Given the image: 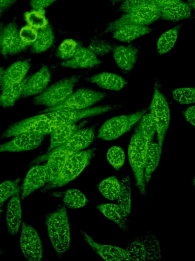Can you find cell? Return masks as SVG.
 I'll use <instances>...</instances> for the list:
<instances>
[{"mask_svg":"<svg viewBox=\"0 0 195 261\" xmlns=\"http://www.w3.org/2000/svg\"><path fill=\"white\" fill-rule=\"evenodd\" d=\"M45 223L49 237L57 256L62 257L71 245V228L67 207L64 204L48 213Z\"/></svg>","mask_w":195,"mask_h":261,"instance_id":"6da1fadb","label":"cell"},{"mask_svg":"<svg viewBox=\"0 0 195 261\" xmlns=\"http://www.w3.org/2000/svg\"><path fill=\"white\" fill-rule=\"evenodd\" d=\"M160 10L156 4L150 2L127 13L105 25L104 34L112 33L119 28L127 24L148 25L160 18Z\"/></svg>","mask_w":195,"mask_h":261,"instance_id":"7a4b0ae2","label":"cell"},{"mask_svg":"<svg viewBox=\"0 0 195 261\" xmlns=\"http://www.w3.org/2000/svg\"><path fill=\"white\" fill-rule=\"evenodd\" d=\"M150 142L135 132L132 136L128 148L129 164L136 181V186L142 196L146 195L144 170L149 143Z\"/></svg>","mask_w":195,"mask_h":261,"instance_id":"3957f363","label":"cell"},{"mask_svg":"<svg viewBox=\"0 0 195 261\" xmlns=\"http://www.w3.org/2000/svg\"><path fill=\"white\" fill-rule=\"evenodd\" d=\"M81 77V74L75 75L57 81L35 97L32 103L48 108L60 105L72 93Z\"/></svg>","mask_w":195,"mask_h":261,"instance_id":"277c9868","label":"cell"},{"mask_svg":"<svg viewBox=\"0 0 195 261\" xmlns=\"http://www.w3.org/2000/svg\"><path fill=\"white\" fill-rule=\"evenodd\" d=\"M58 125L59 124L51 120L44 113L13 123L2 133L0 138H10L24 133L45 136L50 134Z\"/></svg>","mask_w":195,"mask_h":261,"instance_id":"5b68a950","label":"cell"},{"mask_svg":"<svg viewBox=\"0 0 195 261\" xmlns=\"http://www.w3.org/2000/svg\"><path fill=\"white\" fill-rule=\"evenodd\" d=\"M95 148L71 153L67 158L62 171L50 189L62 187L76 178L88 165L96 153Z\"/></svg>","mask_w":195,"mask_h":261,"instance_id":"8992f818","label":"cell"},{"mask_svg":"<svg viewBox=\"0 0 195 261\" xmlns=\"http://www.w3.org/2000/svg\"><path fill=\"white\" fill-rule=\"evenodd\" d=\"M150 109L156 126L158 144L162 149L170 124V114L168 103L160 90L159 84L157 81L154 82V93Z\"/></svg>","mask_w":195,"mask_h":261,"instance_id":"52a82bcc","label":"cell"},{"mask_svg":"<svg viewBox=\"0 0 195 261\" xmlns=\"http://www.w3.org/2000/svg\"><path fill=\"white\" fill-rule=\"evenodd\" d=\"M143 109L128 115H121L110 118L100 127L98 137L105 141L115 140L125 133L137 123L146 113Z\"/></svg>","mask_w":195,"mask_h":261,"instance_id":"ba28073f","label":"cell"},{"mask_svg":"<svg viewBox=\"0 0 195 261\" xmlns=\"http://www.w3.org/2000/svg\"><path fill=\"white\" fill-rule=\"evenodd\" d=\"M119 105H103L85 109H61L45 113L52 121L60 125L76 123L84 118L99 115L117 109Z\"/></svg>","mask_w":195,"mask_h":261,"instance_id":"9c48e42d","label":"cell"},{"mask_svg":"<svg viewBox=\"0 0 195 261\" xmlns=\"http://www.w3.org/2000/svg\"><path fill=\"white\" fill-rule=\"evenodd\" d=\"M106 96V93L100 91L87 88L79 89L72 92L62 103L55 107L47 108L43 112L46 113L61 109H85L102 100Z\"/></svg>","mask_w":195,"mask_h":261,"instance_id":"30bf717a","label":"cell"},{"mask_svg":"<svg viewBox=\"0 0 195 261\" xmlns=\"http://www.w3.org/2000/svg\"><path fill=\"white\" fill-rule=\"evenodd\" d=\"M23 256L30 261H40L44 256V249L37 230L26 222H22L20 239Z\"/></svg>","mask_w":195,"mask_h":261,"instance_id":"8fae6325","label":"cell"},{"mask_svg":"<svg viewBox=\"0 0 195 261\" xmlns=\"http://www.w3.org/2000/svg\"><path fill=\"white\" fill-rule=\"evenodd\" d=\"M72 152H73L52 149L33 161L32 164L39 163L47 160L45 164L48 173V182L44 190H50V187L55 182L62 171L67 158Z\"/></svg>","mask_w":195,"mask_h":261,"instance_id":"7c38bea8","label":"cell"},{"mask_svg":"<svg viewBox=\"0 0 195 261\" xmlns=\"http://www.w3.org/2000/svg\"><path fill=\"white\" fill-rule=\"evenodd\" d=\"M27 47L20 39L18 25L15 20L4 27L0 41V51L4 57L17 54Z\"/></svg>","mask_w":195,"mask_h":261,"instance_id":"4fadbf2b","label":"cell"},{"mask_svg":"<svg viewBox=\"0 0 195 261\" xmlns=\"http://www.w3.org/2000/svg\"><path fill=\"white\" fill-rule=\"evenodd\" d=\"M44 135L30 133L18 134L0 145V152H21L34 149L43 142Z\"/></svg>","mask_w":195,"mask_h":261,"instance_id":"5bb4252c","label":"cell"},{"mask_svg":"<svg viewBox=\"0 0 195 261\" xmlns=\"http://www.w3.org/2000/svg\"><path fill=\"white\" fill-rule=\"evenodd\" d=\"M48 182L46 164L36 165L27 173L21 187V199H24L35 190L43 187Z\"/></svg>","mask_w":195,"mask_h":261,"instance_id":"9a60e30c","label":"cell"},{"mask_svg":"<svg viewBox=\"0 0 195 261\" xmlns=\"http://www.w3.org/2000/svg\"><path fill=\"white\" fill-rule=\"evenodd\" d=\"M96 125L80 128L74 132L61 145L53 149L75 152L84 150L93 141Z\"/></svg>","mask_w":195,"mask_h":261,"instance_id":"2e32d148","label":"cell"},{"mask_svg":"<svg viewBox=\"0 0 195 261\" xmlns=\"http://www.w3.org/2000/svg\"><path fill=\"white\" fill-rule=\"evenodd\" d=\"M85 242L102 258L107 261L129 260L125 249L114 245H103L96 242L85 231L80 230Z\"/></svg>","mask_w":195,"mask_h":261,"instance_id":"e0dca14e","label":"cell"},{"mask_svg":"<svg viewBox=\"0 0 195 261\" xmlns=\"http://www.w3.org/2000/svg\"><path fill=\"white\" fill-rule=\"evenodd\" d=\"M139 53L138 46L134 44L114 45L112 56L118 67L123 72L131 71L135 66Z\"/></svg>","mask_w":195,"mask_h":261,"instance_id":"ac0fdd59","label":"cell"},{"mask_svg":"<svg viewBox=\"0 0 195 261\" xmlns=\"http://www.w3.org/2000/svg\"><path fill=\"white\" fill-rule=\"evenodd\" d=\"M50 79L51 73L48 67L43 65L38 71L26 79L21 96L27 97L41 93L48 86Z\"/></svg>","mask_w":195,"mask_h":261,"instance_id":"d6986e66","label":"cell"},{"mask_svg":"<svg viewBox=\"0 0 195 261\" xmlns=\"http://www.w3.org/2000/svg\"><path fill=\"white\" fill-rule=\"evenodd\" d=\"M102 63V61L88 48L80 45L73 57L62 61L59 65L68 68L83 69L91 68Z\"/></svg>","mask_w":195,"mask_h":261,"instance_id":"ffe728a7","label":"cell"},{"mask_svg":"<svg viewBox=\"0 0 195 261\" xmlns=\"http://www.w3.org/2000/svg\"><path fill=\"white\" fill-rule=\"evenodd\" d=\"M157 6L160 10V18L166 20L176 22L187 19L191 15V8L182 1L158 4Z\"/></svg>","mask_w":195,"mask_h":261,"instance_id":"44dd1931","label":"cell"},{"mask_svg":"<svg viewBox=\"0 0 195 261\" xmlns=\"http://www.w3.org/2000/svg\"><path fill=\"white\" fill-rule=\"evenodd\" d=\"M22 211L19 193L10 199L6 208V221L8 232L15 236L18 232L22 221Z\"/></svg>","mask_w":195,"mask_h":261,"instance_id":"7402d4cb","label":"cell"},{"mask_svg":"<svg viewBox=\"0 0 195 261\" xmlns=\"http://www.w3.org/2000/svg\"><path fill=\"white\" fill-rule=\"evenodd\" d=\"M86 81L94 83L99 87L112 91H120L126 84L124 78L120 75L109 72H103L87 76Z\"/></svg>","mask_w":195,"mask_h":261,"instance_id":"603a6c76","label":"cell"},{"mask_svg":"<svg viewBox=\"0 0 195 261\" xmlns=\"http://www.w3.org/2000/svg\"><path fill=\"white\" fill-rule=\"evenodd\" d=\"M88 121L85 120L79 124L64 123L57 126L50 133V145L48 151L63 144L74 132L81 128Z\"/></svg>","mask_w":195,"mask_h":261,"instance_id":"cb8c5ba5","label":"cell"},{"mask_svg":"<svg viewBox=\"0 0 195 261\" xmlns=\"http://www.w3.org/2000/svg\"><path fill=\"white\" fill-rule=\"evenodd\" d=\"M30 67L29 60L18 61L9 66L2 77V87L22 81Z\"/></svg>","mask_w":195,"mask_h":261,"instance_id":"d4e9b609","label":"cell"},{"mask_svg":"<svg viewBox=\"0 0 195 261\" xmlns=\"http://www.w3.org/2000/svg\"><path fill=\"white\" fill-rule=\"evenodd\" d=\"M96 208L106 217L115 222L123 232L129 231L128 215L118 204L103 203L97 205Z\"/></svg>","mask_w":195,"mask_h":261,"instance_id":"484cf974","label":"cell"},{"mask_svg":"<svg viewBox=\"0 0 195 261\" xmlns=\"http://www.w3.org/2000/svg\"><path fill=\"white\" fill-rule=\"evenodd\" d=\"M148 25L127 24L121 27L112 33V37L122 42L129 43L153 31Z\"/></svg>","mask_w":195,"mask_h":261,"instance_id":"4316f807","label":"cell"},{"mask_svg":"<svg viewBox=\"0 0 195 261\" xmlns=\"http://www.w3.org/2000/svg\"><path fill=\"white\" fill-rule=\"evenodd\" d=\"M161 151L162 149L158 143L153 141L149 143L144 170L146 186L149 184L152 173L159 164Z\"/></svg>","mask_w":195,"mask_h":261,"instance_id":"83f0119b","label":"cell"},{"mask_svg":"<svg viewBox=\"0 0 195 261\" xmlns=\"http://www.w3.org/2000/svg\"><path fill=\"white\" fill-rule=\"evenodd\" d=\"M26 79L15 84L2 87L0 93V106L5 108L13 107L22 95Z\"/></svg>","mask_w":195,"mask_h":261,"instance_id":"f1b7e54d","label":"cell"},{"mask_svg":"<svg viewBox=\"0 0 195 261\" xmlns=\"http://www.w3.org/2000/svg\"><path fill=\"white\" fill-rule=\"evenodd\" d=\"M54 41L53 29L49 23L38 30L37 38L31 46V51L36 54L43 53L51 47Z\"/></svg>","mask_w":195,"mask_h":261,"instance_id":"f546056e","label":"cell"},{"mask_svg":"<svg viewBox=\"0 0 195 261\" xmlns=\"http://www.w3.org/2000/svg\"><path fill=\"white\" fill-rule=\"evenodd\" d=\"M182 24H178L163 33L156 43V49L159 55L169 51L175 45Z\"/></svg>","mask_w":195,"mask_h":261,"instance_id":"4dcf8cb0","label":"cell"},{"mask_svg":"<svg viewBox=\"0 0 195 261\" xmlns=\"http://www.w3.org/2000/svg\"><path fill=\"white\" fill-rule=\"evenodd\" d=\"M98 188L104 197L109 200H115L120 192V182L116 176H111L101 181Z\"/></svg>","mask_w":195,"mask_h":261,"instance_id":"1f68e13d","label":"cell"},{"mask_svg":"<svg viewBox=\"0 0 195 261\" xmlns=\"http://www.w3.org/2000/svg\"><path fill=\"white\" fill-rule=\"evenodd\" d=\"M62 201L66 207L75 209L85 206L88 200L79 190L70 189L64 192L62 196Z\"/></svg>","mask_w":195,"mask_h":261,"instance_id":"d6a6232c","label":"cell"},{"mask_svg":"<svg viewBox=\"0 0 195 261\" xmlns=\"http://www.w3.org/2000/svg\"><path fill=\"white\" fill-rule=\"evenodd\" d=\"M118 204L128 214L131 213V181L129 175L120 182V189L117 198Z\"/></svg>","mask_w":195,"mask_h":261,"instance_id":"836d02e7","label":"cell"},{"mask_svg":"<svg viewBox=\"0 0 195 261\" xmlns=\"http://www.w3.org/2000/svg\"><path fill=\"white\" fill-rule=\"evenodd\" d=\"M143 243L146 260H158L161 259V251L158 241L151 231H148Z\"/></svg>","mask_w":195,"mask_h":261,"instance_id":"e575fe53","label":"cell"},{"mask_svg":"<svg viewBox=\"0 0 195 261\" xmlns=\"http://www.w3.org/2000/svg\"><path fill=\"white\" fill-rule=\"evenodd\" d=\"M140 120L135 132L139 134L149 142L152 141L156 130L155 124L151 113H145Z\"/></svg>","mask_w":195,"mask_h":261,"instance_id":"d590c367","label":"cell"},{"mask_svg":"<svg viewBox=\"0 0 195 261\" xmlns=\"http://www.w3.org/2000/svg\"><path fill=\"white\" fill-rule=\"evenodd\" d=\"M114 46L107 40L93 36L90 39L88 48L96 56L104 57L112 51Z\"/></svg>","mask_w":195,"mask_h":261,"instance_id":"8d00e7d4","label":"cell"},{"mask_svg":"<svg viewBox=\"0 0 195 261\" xmlns=\"http://www.w3.org/2000/svg\"><path fill=\"white\" fill-rule=\"evenodd\" d=\"M129 260H146L145 250L143 240L138 237L125 250Z\"/></svg>","mask_w":195,"mask_h":261,"instance_id":"74e56055","label":"cell"},{"mask_svg":"<svg viewBox=\"0 0 195 261\" xmlns=\"http://www.w3.org/2000/svg\"><path fill=\"white\" fill-rule=\"evenodd\" d=\"M24 19L27 24L39 30L45 27L49 23L42 10H34L25 13Z\"/></svg>","mask_w":195,"mask_h":261,"instance_id":"f35d334b","label":"cell"},{"mask_svg":"<svg viewBox=\"0 0 195 261\" xmlns=\"http://www.w3.org/2000/svg\"><path fill=\"white\" fill-rule=\"evenodd\" d=\"M19 181L20 178H18L13 180H6L0 184V203L20 193Z\"/></svg>","mask_w":195,"mask_h":261,"instance_id":"ab89813d","label":"cell"},{"mask_svg":"<svg viewBox=\"0 0 195 261\" xmlns=\"http://www.w3.org/2000/svg\"><path fill=\"white\" fill-rule=\"evenodd\" d=\"M79 46L80 45L73 39H66L58 46L56 55L58 58L64 61L69 60L73 57Z\"/></svg>","mask_w":195,"mask_h":261,"instance_id":"60d3db41","label":"cell"},{"mask_svg":"<svg viewBox=\"0 0 195 261\" xmlns=\"http://www.w3.org/2000/svg\"><path fill=\"white\" fill-rule=\"evenodd\" d=\"M194 87H184L175 89L172 91L173 99L180 104L193 103L195 101Z\"/></svg>","mask_w":195,"mask_h":261,"instance_id":"b9f144b4","label":"cell"},{"mask_svg":"<svg viewBox=\"0 0 195 261\" xmlns=\"http://www.w3.org/2000/svg\"><path fill=\"white\" fill-rule=\"evenodd\" d=\"M107 158L109 163L116 170L123 165L125 161V153L123 149L117 146L111 147L107 152Z\"/></svg>","mask_w":195,"mask_h":261,"instance_id":"7bdbcfd3","label":"cell"},{"mask_svg":"<svg viewBox=\"0 0 195 261\" xmlns=\"http://www.w3.org/2000/svg\"><path fill=\"white\" fill-rule=\"evenodd\" d=\"M150 2V0H124L120 3L115 14H125Z\"/></svg>","mask_w":195,"mask_h":261,"instance_id":"ee69618b","label":"cell"},{"mask_svg":"<svg viewBox=\"0 0 195 261\" xmlns=\"http://www.w3.org/2000/svg\"><path fill=\"white\" fill-rule=\"evenodd\" d=\"M38 30L27 25L19 31V36L22 41L27 46L31 45L35 41Z\"/></svg>","mask_w":195,"mask_h":261,"instance_id":"f6af8a7d","label":"cell"},{"mask_svg":"<svg viewBox=\"0 0 195 261\" xmlns=\"http://www.w3.org/2000/svg\"><path fill=\"white\" fill-rule=\"evenodd\" d=\"M57 0H30L29 5L34 10H43Z\"/></svg>","mask_w":195,"mask_h":261,"instance_id":"bcb514c9","label":"cell"},{"mask_svg":"<svg viewBox=\"0 0 195 261\" xmlns=\"http://www.w3.org/2000/svg\"><path fill=\"white\" fill-rule=\"evenodd\" d=\"M18 0H0V16L7 12Z\"/></svg>","mask_w":195,"mask_h":261,"instance_id":"7dc6e473","label":"cell"},{"mask_svg":"<svg viewBox=\"0 0 195 261\" xmlns=\"http://www.w3.org/2000/svg\"><path fill=\"white\" fill-rule=\"evenodd\" d=\"M186 120L191 125L195 124V107L194 105L189 107L184 113Z\"/></svg>","mask_w":195,"mask_h":261,"instance_id":"c3c4849f","label":"cell"},{"mask_svg":"<svg viewBox=\"0 0 195 261\" xmlns=\"http://www.w3.org/2000/svg\"><path fill=\"white\" fill-rule=\"evenodd\" d=\"M152 2L158 5L165 4L167 3L172 2L176 1H182V0H150Z\"/></svg>","mask_w":195,"mask_h":261,"instance_id":"681fc988","label":"cell"},{"mask_svg":"<svg viewBox=\"0 0 195 261\" xmlns=\"http://www.w3.org/2000/svg\"><path fill=\"white\" fill-rule=\"evenodd\" d=\"M124 0H108V5L109 6H114L120 4Z\"/></svg>","mask_w":195,"mask_h":261,"instance_id":"f907efd6","label":"cell"},{"mask_svg":"<svg viewBox=\"0 0 195 261\" xmlns=\"http://www.w3.org/2000/svg\"><path fill=\"white\" fill-rule=\"evenodd\" d=\"M186 3L191 8L194 9L195 0H187Z\"/></svg>","mask_w":195,"mask_h":261,"instance_id":"816d5d0a","label":"cell"},{"mask_svg":"<svg viewBox=\"0 0 195 261\" xmlns=\"http://www.w3.org/2000/svg\"><path fill=\"white\" fill-rule=\"evenodd\" d=\"M4 69L3 67H0V85H2L3 75L4 72Z\"/></svg>","mask_w":195,"mask_h":261,"instance_id":"f5cc1de1","label":"cell"},{"mask_svg":"<svg viewBox=\"0 0 195 261\" xmlns=\"http://www.w3.org/2000/svg\"><path fill=\"white\" fill-rule=\"evenodd\" d=\"M4 27V26L3 23L2 22L0 21V41H1L2 34V32H3V30Z\"/></svg>","mask_w":195,"mask_h":261,"instance_id":"db71d44e","label":"cell"},{"mask_svg":"<svg viewBox=\"0 0 195 261\" xmlns=\"http://www.w3.org/2000/svg\"><path fill=\"white\" fill-rule=\"evenodd\" d=\"M2 212V205L0 204V216H1Z\"/></svg>","mask_w":195,"mask_h":261,"instance_id":"11a10c76","label":"cell"},{"mask_svg":"<svg viewBox=\"0 0 195 261\" xmlns=\"http://www.w3.org/2000/svg\"><path fill=\"white\" fill-rule=\"evenodd\" d=\"M4 250L0 248V255L4 253Z\"/></svg>","mask_w":195,"mask_h":261,"instance_id":"9f6ffc18","label":"cell"}]
</instances>
